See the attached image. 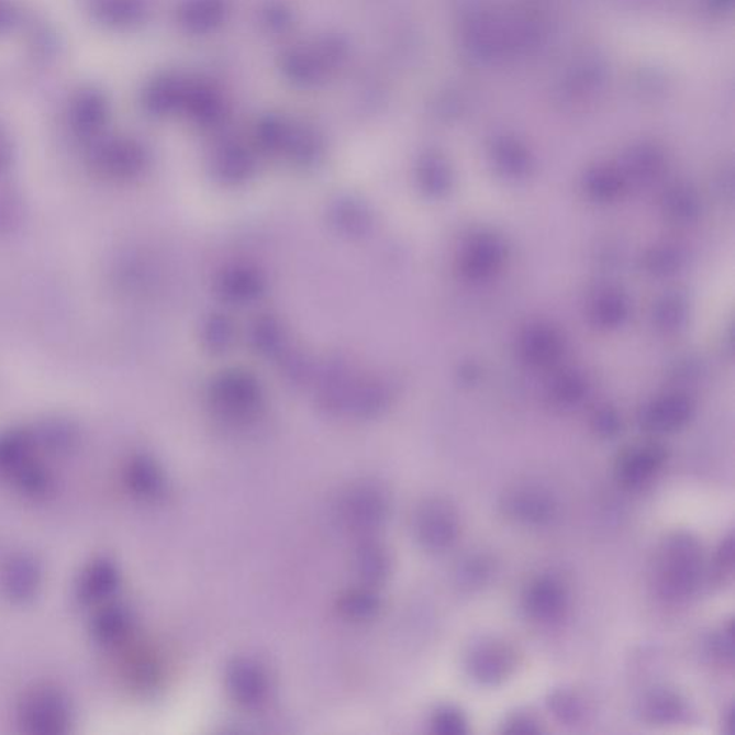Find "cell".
I'll use <instances>...</instances> for the list:
<instances>
[{"mask_svg":"<svg viewBox=\"0 0 735 735\" xmlns=\"http://www.w3.org/2000/svg\"><path fill=\"white\" fill-rule=\"evenodd\" d=\"M702 576V549L690 533L669 535L655 557L654 584L667 601H683L699 588Z\"/></svg>","mask_w":735,"mask_h":735,"instance_id":"6da1fadb","label":"cell"},{"mask_svg":"<svg viewBox=\"0 0 735 735\" xmlns=\"http://www.w3.org/2000/svg\"><path fill=\"white\" fill-rule=\"evenodd\" d=\"M339 522L349 531L369 533L388 521L391 513L390 494L376 483H357L339 498Z\"/></svg>","mask_w":735,"mask_h":735,"instance_id":"7a4b0ae2","label":"cell"},{"mask_svg":"<svg viewBox=\"0 0 735 735\" xmlns=\"http://www.w3.org/2000/svg\"><path fill=\"white\" fill-rule=\"evenodd\" d=\"M415 541L423 549L442 554L460 536L457 512L444 500L431 499L416 508L413 516Z\"/></svg>","mask_w":735,"mask_h":735,"instance_id":"3957f363","label":"cell"},{"mask_svg":"<svg viewBox=\"0 0 735 735\" xmlns=\"http://www.w3.org/2000/svg\"><path fill=\"white\" fill-rule=\"evenodd\" d=\"M346 45L338 37H325L313 48H297L285 56V71L294 82L309 86L320 82L332 68L345 59Z\"/></svg>","mask_w":735,"mask_h":735,"instance_id":"277c9868","label":"cell"},{"mask_svg":"<svg viewBox=\"0 0 735 735\" xmlns=\"http://www.w3.org/2000/svg\"><path fill=\"white\" fill-rule=\"evenodd\" d=\"M516 667V650L503 641H481L467 655V671L481 686H499L513 676Z\"/></svg>","mask_w":735,"mask_h":735,"instance_id":"5b68a950","label":"cell"},{"mask_svg":"<svg viewBox=\"0 0 735 735\" xmlns=\"http://www.w3.org/2000/svg\"><path fill=\"white\" fill-rule=\"evenodd\" d=\"M90 163L93 172L104 179H133L147 166V153L131 140H112L93 149Z\"/></svg>","mask_w":735,"mask_h":735,"instance_id":"8992f818","label":"cell"},{"mask_svg":"<svg viewBox=\"0 0 735 735\" xmlns=\"http://www.w3.org/2000/svg\"><path fill=\"white\" fill-rule=\"evenodd\" d=\"M212 404L220 415L229 420L249 419L259 409L260 388L249 377H223L213 387Z\"/></svg>","mask_w":735,"mask_h":735,"instance_id":"52a82bcc","label":"cell"},{"mask_svg":"<svg viewBox=\"0 0 735 735\" xmlns=\"http://www.w3.org/2000/svg\"><path fill=\"white\" fill-rule=\"evenodd\" d=\"M224 682L229 694L241 705L257 706L268 699L269 677L255 659L234 658L227 665Z\"/></svg>","mask_w":735,"mask_h":735,"instance_id":"ba28073f","label":"cell"},{"mask_svg":"<svg viewBox=\"0 0 735 735\" xmlns=\"http://www.w3.org/2000/svg\"><path fill=\"white\" fill-rule=\"evenodd\" d=\"M503 509L509 517L527 526H546L557 516L554 495L538 487H517L504 495Z\"/></svg>","mask_w":735,"mask_h":735,"instance_id":"9c48e42d","label":"cell"},{"mask_svg":"<svg viewBox=\"0 0 735 735\" xmlns=\"http://www.w3.org/2000/svg\"><path fill=\"white\" fill-rule=\"evenodd\" d=\"M667 457V449L661 444L648 443L631 447L617 458L616 479L628 487L644 485L662 467Z\"/></svg>","mask_w":735,"mask_h":735,"instance_id":"30bf717a","label":"cell"},{"mask_svg":"<svg viewBox=\"0 0 735 735\" xmlns=\"http://www.w3.org/2000/svg\"><path fill=\"white\" fill-rule=\"evenodd\" d=\"M524 610L532 620L554 622L559 620L568 605L564 587L552 578H542L528 584L523 598Z\"/></svg>","mask_w":735,"mask_h":735,"instance_id":"8fae6325","label":"cell"},{"mask_svg":"<svg viewBox=\"0 0 735 735\" xmlns=\"http://www.w3.org/2000/svg\"><path fill=\"white\" fill-rule=\"evenodd\" d=\"M191 79L180 74H164L154 79L145 91V107L154 115H170L185 111Z\"/></svg>","mask_w":735,"mask_h":735,"instance_id":"7c38bea8","label":"cell"},{"mask_svg":"<svg viewBox=\"0 0 735 735\" xmlns=\"http://www.w3.org/2000/svg\"><path fill=\"white\" fill-rule=\"evenodd\" d=\"M692 405L680 396L662 398L650 404L643 414V427L655 434L673 433L690 421Z\"/></svg>","mask_w":735,"mask_h":735,"instance_id":"4fadbf2b","label":"cell"},{"mask_svg":"<svg viewBox=\"0 0 735 735\" xmlns=\"http://www.w3.org/2000/svg\"><path fill=\"white\" fill-rule=\"evenodd\" d=\"M392 566L391 552L382 543L365 541L354 550V572L368 587H376L390 578Z\"/></svg>","mask_w":735,"mask_h":735,"instance_id":"5bb4252c","label":"cell"},{"mask_svg":"<svg viewBox=\"0 0 735 735\" xmlns=\"http://www.w3.org/2000/svg\"><path fill=\"white\" fill-rule=\"evenodd\" d=\"M229 15L227 0H185L179 9L180 25L194 35L209 34Z\"/></svg>","mask_w":735,"mask_h":735,"instance_id":"9a60e30c","label":"cell"},{"mask_svg":"<svg viewBox=\"0 0 735 735\" xmlns=\"http://www.w3.org/2000/svg\"><path fill=\"white\" fill-rule=\"evenodd\" d=\"M381 598L368 584L342 593L336 603L342 617H345L346 621L358 622V624L376 620L381 612Z\"/></svg>","mask_w":735,"mask_h":735,"instance_id":"2e32d148","label":"cell"},{"mask_svg":"<svg viewBox=\"0 0 735 735\" xmlns=\"http://www.w3.org/2000/svg\"><path fill=\"white\" fill-rule=\"evenodd\" d=\"M214 175L226 182L249 179L253 158L245 147L236 143L223 144L213 157Z\"/></svg>","mask_w":735,"mask_h":735,"instance_id":"e0dca14e","label":"cell"},{"mask_svg":"<svg viewBox=\"0 0 735 735\" xmlns=\"http://www.w3.org/2000/svg\"><path fill=\"white\" fill-rule=\"evenodd\" d=\"M643 713L654 724L677 723L686 714V702L677 692L659 688L646 695Z\"/></svg>","mask_w":735,"mask_h":735,"instance_id":"ac0fdd59","label":"cell"},{"mask_svg":"<svg viewBox=\"0 0 735 735\" xmlns=\"http://www.w3.org/2000/svg\"><path fill=\"white\" fill-rule=\"evenodd\" d=\"M129 481L135 493L147 499L158 498L166 487L162 468L145 457L137 458L130 466Z\"/></svg>","mask_w":735,"mask_h":735,"instance_id":"d6986e66","label":"cell"},{"mask_svg":"<svg viewBox=\"0 0 735 735\" xmlns=\"http://www.w3.org/2000/svg\"><path fill=\"white\" fill-rule=\"evenodd\" d=\"M503 247L493 238H480L468 249L465 259L466 274L472 278L490 275L502 261Z\"/></svg>","mask_w":735,"mask_h":735,"instance_id":"ffe728a7","label":"cell"},{"mask_svg":"<svg viewBox=\"0 0 735 735\" xmlns=\"http://www.w3.org/2000/svg\"><path fill=\"white\" fill-rule=\"evenodd\" d=\"M524 354L535 364H550L560 354V339L547 330L528 332L524 338Z\"/></svg>","mask_w":735,"mask_h":735,"instance_id":"44dd1931","label":"cell"},{"mask_svg":"<svg viewBox=\"0 0 735 735\" xmlns=\"http://www.w3.org/2000/svg\"><path fill=\"white\" fill-rule=\"evenodd\" d=\"M547 706L560 723L573 724L583 714V704L572 691L557 690L547 700Z\"/></svg>","mask_w":735,"mask_h":735,"instance_id":"7402d4cb","label":"cell"},{"mask_svg":"<svg viewBox=\"0 0 735 735\" xmlns=\"http://www.w3.org/2000/svg\"><path fill=\"white\" fill-rule=\"evenodd\" d=\"M433 732L443 735H463L468 733L465 714L452 705L439 706L431 719Z\"/></svg>","mask_w":735,"mask_h":735,"instance_id":"603a6c76","label":"cell"},{"mask_svg":"<svg viewBox=\"0 0 735 735\" xmlns=\"http://www.w3.org/2000/svg\"><path fill=\"white\" fill-rule=\"evenodd\" d=\"M223 294L231 297L234 301L237 299H250L260 292V280L255 275L246 271H234L223 279Z\"/></svg>","mask_w":735,"mask_h":735,"instance_id":"cb8c5ba5","label":"cell"},{"mask_svg":"<svg viewBox=\"0 0 735 735\" xmlns=\"http://www.w3.org/2000/svg\"><path fill=\"white\" fill-rule=\"evenodd\" d=\"M22 219V199L13 191H2L0 193V236L15 232Z\"/></svg>","mask_w":735,"mask_h":735,"instance_id":"d4e9b609","label":"cell"},{"mask_svg":"<svg viewBox=\"0 0 735 735\" xmlns=\"http://www.w3.org/2000/svg\"><path fill=\"white\" fill-rule=\"evenodd\" d=\"M710 650L713 657L721 664L732 665L734 661V635L733 624L728 622L727 625L721 626L719 631L714 632L710 641Z\"/></svg>","mask_w":735,"mask_h":735,"instance_id":"484cf974","label":"cell"},{"mask_svg":"<svg viewBox=\"0 0 735 735\" xmlns=\"http://www.w3.org/2000/svg\"><path fill=\"white\" fill-rule=\"evenodd\" d=\"M489 573L490 564L487 561L486 557L472 556L463 561L460 570H458V578H460V582L467 584V587H475V584L485 582Z\"/></svg>","mask_w":735,"mask_h":735,"instance_id":"4316f807","label":"cell"},{"mask_svg":"<svg viewBox=\"0 0 735 735\" xmlns=\"http://www.w3.org/2000/svg\"><path fill=\"white\" fill-rule=\"evenodd\" d=\"M129 615L123 610L107 612L100 621V634L104 639H119L129 631Z\"/></svg>","mask_w":735,"mask_h":735,"instance_id":"83f0119b","label":"cell"},{"mask_svg":"<svg viewBox=\"0 0 735 735\" xmlns=\"http://www.w3.org/2000/svg\"><path fill=\"white\" fill-rule=\"evenodd\" d=\"M208 327V334H205V341L209 342L212 349L222 350L227 349L229 345L233 341V327L227 320L223 318H214Z\"/></svg>","mask_w":735,"mask_h":735,"instance_id":"f1b7e54d","label":"cell"},{"mask_svg":"<svg viewBox=\"0 0 735 735\" xmlns=\"http://www.w3.org/2000/svg\"><path fill=\"white\" fill-rule=\"evenodd\" d=\"M421 180L424 181V187H427V191L435 194L444 191L448 181L446 170H444V166H442V163L437 158H427L425 160Z\"/></svg>","mask_w":735,"mask_h":735,"instance_id":"f546056e","label":"cell"},{"mask_svg":"<svg viewBox=\"0 0 735 735\" xmlns=\"http://www.w3.org/2000/svg\"><path fill=\"white\" fill-rule=\"evenodd\" d=\"M626 307L622 299L611 294V297L603 298L597 307V320L603 325H615L625 316Z\"/></svg>","mask_w":735,"mask_h":735,"instance_id":"4dcf8cb0","label":"cell"},{"mask_svg":"<svg viewBox=\"0 0 735 735\" xmlns=\"http://www.w3.org/2000/svg\"><path fill=\"white\" fill-rule=\"evenodd\" d=\"M116 584V573L111 566L101 565L98 566L96 572L91 573L90 582L87 583V589L90 591V594L93 597H101V594H107L115 588Z\"/></svg>","mask_w":735,"mask_h":735,"instance_id":"1f68e13d","label":"cell"},{"mask_svg":"<svg viewBox=\"0 0 735 735\" xmlns=\"http://www.w3.org/2000/svg\"><path fill=\"white\" fill-rule=\"evenodd\" d=\"M255 341L261 353H270L280 344V330L276 323L265 321L256 327Z\"/></svg>","mask_w":735,"mask_h":735,"instance_id":"d6a6232c","label":"cell"},{"mask_svg":"<svg viewBox=\"0 0 735 735\" xmlns=\"http://www.w3.org/2000/svg\"><path fill=\"white\" fill-rule=\"evenodd\" d=\"M734 550V536L732 533V535L725 537L723 543H721L717 550V556H715V568H717V572L721 578L733 575Z\"/></svg>","mask_w":735,"mask_h":735,"instance_id":"836d02e7","label":"cell"},{"mask_svg":"<svg viewBox=\"0 0 735 735\" xmlns=\"http://www.w3.org/2000/svg\"><path fill=\"white\" fill-rule=\"evenodd\" d=\"M503 733L512 734H533L541 733L538 723L532 715L517 714L513 715L503 724Z\"/></svg>","mask_w":735,"mask_h":735,"instance_id":"e575fe53","label":"cell"},{"mask_svg":"<svg viewBox=\"0 0 735 735\" xmlns=\"http://www.w3.org/2000/svg\"><path fill=\"white\" fill-rule=\"evenodd\" d=\"M594 428L603 438L615 437L620 433L621 423L615 413L610 410L601 411L594 419Z\"/></svg>","mask_w":735,"mask_h":735,"instance_id":"d590c367","label":"cell"},{"mask_svg":"<svg viewBox=\"0 0 735 735\" xmlns=\"http://www.w3.org/2000/svg\"><path fill=\"white\" fill-rule=\"evenodd\" d=\"M592 191L597 193L598 198H612L616 193L620 181L606 172L593 177Z\"/></svg>","mask_w":735,"mask_h":735,"instance_id":"8d00e7d4","label":"cell"},{"mask_svg":"<svg viewBox=\"0 0 735 735\" xmlns=\"http://www.w3.org/2000/svg\"><path fill=\"white\" fill-rule=\"evenodd\" d=\"M583 387L582 383L576 381V379H564V381L557 383V397L560 401L565 402H575L578 401L580 396H582Z\"/></svg>","mask_w":735,"mask_h":735,"instance_id":"74e56055","label":"cell"},{"mask_svg":"<svg viewBox=\"0 0 735 735\" xmlns=\"http://www.w3.org/2000/svg\"><path fill=\"white\" fill-rule=\"evenodd\" d=\"M12 153L8 140L0 134V177H3L11 168Z\"/></svg>","mask_w":735,"mask_h":735,"instance_id":"f35d334b","label":"cell"},{"mask_svg":"<svg viewBox=\"0 0 735 735\" xmlns=\"http://www.w3.org/2000/svg\"><path fill=\"white\" fill-rule=\"evenodd\" d=\"M725 733L728 735L735 734V710L734 706H730L727 711V717H725Z\"/></svg>","mask_w":735,"mask_h":735,"instance_id":"ab89813d","label":"cell"}]
</instances>
